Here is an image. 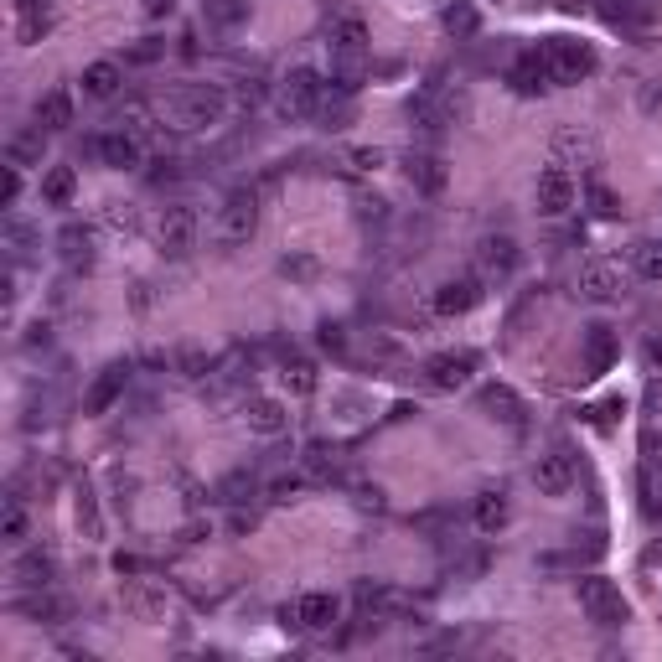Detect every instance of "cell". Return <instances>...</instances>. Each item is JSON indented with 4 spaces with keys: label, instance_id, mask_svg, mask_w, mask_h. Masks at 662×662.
Here are the masks:
<instances>
[{
    "label": "cell",
    "instance_id": "cell-34",
    "mask_svg": "<svg viewBox=\"0 0 662 662\" xmlns=\"http://www.w3.org/2000/svg\"><path fill=\"white\" fill-rule=\"evenodd\" d=\"M306 476H316V481H331V476H337V450H331V445H306Z\"/></svg>",
    "mask_w": 662,
    "mask_h": 662
},
{
    "label": "cell",
    "instance_id": "cell-2",
    "mask_svg": "<svg viewBox=\"0 0 662 662\" xmlns=\"http://www.w3.org/2000/svg\"><path fill=\"white\" fill-rule=\"evenodd\" d=\"M321 99H326V83H321V73H311V68H295L285 83H280V94H275V109L290 119H311L316 109H321Z\"/></svg>",
    "mask_w": 662,
    "mask_h": 662
},
{
    "label": "cell",
    "instance_id": "cell-17",
    "mask_svg": "<svg viewBox=\"0 0 662 662\" xmlns=\"http://www.w3.org/2000/svg\"><path fill=\"white\" fill-rule=\"evenodd\" d=\"M99 161L114 166V171L140 166V135H130V130H109V135L99 140Z\"/></svg>",
    "mask_w": 662,
    "mask_h": 662
},
{
    "label": "cell",
    "instance_id": "cell-22",
    "mask_svg": "<svg viewBox=\"0 0 662 662\" xmlns=\"http://www.w3.org/2000/svg\"><path fill=\"white\" fill-rule=\"evenodd\" d=\"M507 518H513V502H507L502 487H487V492L476 497V528H481V533L507 528Z\"/></svg>",
    "mask_w": 662,
    "mask_h": 662
},
{
    "label": "cell",
    "instance_id": "cell-33",
    "mask_svg": "<svg viewBox=\"0 0 662 662\" xmlns=\"http://www.w3.org/2000/svg\"><path fill=\"white\" fill-rule=\"evenodd\" d=\"M11 580H16V585H47V580H52V559H47V554H26V559H16Z\"/></svg>",
    "mask_w": 662,
    "mask_h": 662
},
{
    "label": "cell",
    "instance_id": "cell-56",
    "mask_svg": "<svg viewBox=\"0 0 662 662\" xmlns=\"http://www.w3.org/2000/svg\"><path fill=\"white\" fill-rule=\"evenodd\" d=\"M657 559H662V544H652V549H647V564H657Z\"/></svg>",
    "mask_w": 662,
    "mask_h": 662
},
{
    "label": "cell",
    "instance_id": "cell-15",
    "mask_svg": "<svg viewBox=\"0 0 662 662\" xmlns=\"http://www.w3.org/2000/svg\"><path fill=\"white\" fill-rule=\"evenodd\" d=\"M616 357H621L616 331H611V326H590V331H585V373H590V378L611 373V368H616Z\"/></svg>",
    "mask_w": 662,
    "mask_h": 662
},
{
    "label": "cell",
    "instance_id": "cell-54",
    "mask_svg": "<svg viewBox=\"0 0 662 662\" xmlns=\"http://www.w3.org/2000/svg\"><path fill=\"white\" fill-rule=\"evenodd\" d=\"M647 409H662V383H652V388H647Z\"/></svg>",
    "mask_w": 662,
    "mask_h": 662
},
{
    "label": "cell",
    "instance_id": "cell-48",
    "mask_svg": "<svg viewBox=\"0 0 662 662\" xmlns=\"http://www.w3.org/2000/svg\"><path fill=\"white\" fill-rule=\"evenodd\" d=\"M285 275H295V280H311V275H316V259H306V254H300V259H285Z\"/></svg>",
    "mask_w": 662,
    "mask_h": 662
},
{
    "label": "cell",
    "instance_id": "cell-39",
    "mask_svg": "<svg viewBox=\"0 0 662 662\" xmlns=\"http://www.w3.org/2000/svg\"><path fill=\"white\" fill-rule=\"evenodd\" d=\"M347 166H352V171H378V166H383V150H378V145H352V150H347Z\"/></svg>",
    "mask_w": 662,
    "mask_h": 662
},
{
    "label": "cell",
    "instance_id": "cell-24",
    "mask_svg": "<svg viewBox=\"0 0 662 662\" xmlns=\"http://www.w3.org/2000/svg\"><path fill=\"white\" fill-rule=\"evenodd\" d=\"M409 182L425 192V197H435V192H445V161L440 156H430V150H419V156H409Z\"/></svg>",
    "mask_w": 662,
    "mask_h": 662
},
{
    "label": "cell",
    "instance_id": "cell-14",
    "mask_svg": "<svg viewBox=\"0 0 662 662\" xmlns=\"http://www.w3.org/2000/svg\"><path fill=\"white\" fill-rule=\"evenodd\" d=\"M244 425H249L254 435H264V440H275V435H285V430H290V414H285V404H280V399L254 394V399H244Z\"/></svg>",
    "mask_w": 662,
    "mask_h": 662
},
{
    "label": "cell",
    "instance_id": "cell-55",
    "mask_svg": "<svg viewBox=\"0 0 662 662\" xmlns=\"http://www.w3.org/2000/svg\"><path fill=\"white\" fill-rule=\"evenodd\" d=\"M647 357H652V363H662V342H652V347H647Z\"/></svg>",
    "mask_w": 662,
    "mask_h": 662
},
{
    "label": "cell",
    "instance_id": "cell-58",
    "mask_svg": "<svg viewBox=\"0 0 662 662\" xmlns=\"http://www.w3.org/2000/svg\"><path fill=\"white\" fill-rule=\"evenodd\" d=\"M626 6H637V0H626Z\"/></svg>",
    "mask_w": 662,
    "mask_h": 662
},
{
    "label": "cell",
    "instance_id": "cell-12",
    "mask_svg": "<svg viewBox=\"0 0 662 662\" xmlns=\"http://www.w3.org/2000/svg\"><path fill=\"white\" fill-rule=\"evenodd\" d=\"M476 373V357L471 352H435L430 363H425V378L435 388H445V394H456V388H466Z\"/></svg>",
    "mask_w": 662,
    "mask_h": 662
},
{
    "label": "cell",
    "instance_id": "cell-46",
    "mask_svg": "<svg viewBox=\"0 0 662 662\" xmlns=\"http://www.w3.org/2000/svg\"><path fill=\"white\" fill-rule=\"evenodd\" d=\"M316 342H321L326 352H342V347H347V331H342L337 321H326V326H321V337H316Z\"/></svg>",
    "mask_w": 662,
    "mask_h": 662
},
{
    "label": "cell",
    "instance_id": "cell-42",
    "mask_svg": "<svg viewBox=\"0 0 662 662\" xmlns=\"http://www.w3.org/2000/svg\"><path fill=\"white\" fill-rule=\"evenodd\" d=\"M300 497V476H275L269 481V502H295Z\"/></svg>",
    "mask_w": 662,
    "mask_h": 662
},
{
    "label": "cell",
    "instance_id": "cell-11",
    "mask_svg": "<svg viewBox=\"0 0 662 662\" xmlns=\"http://www.w3.org/2000/svg\"><path fill=\"white\" fill-rule=\"evenodd\" d=\"M626 295V275L616 264H585L580 269V300H590V306H611V300Z\"/></svg>",
    "mask_w": 662,
    "mask_h": 662
},
{
    "label": "cell",
    "instance_id": "cell-31",
    "mask_svg": "<svg viewBox=\"0 0 662 662\" xmlns=\"http://www.w3.org/2000/svg\"><path fill=\"white\" fill-rule=\"evenodd\" d=\"M42 135H47V130L11 135V145H6V161H11V166H32V161H42Z\"/></svg>",
    "mask_w": 662,
    "mask_h": 662
},
{
    "label": "cell",
    "instance_id": "cell-10",
    "mask_svg": "<svg viewBox=\"0 0 662 662\" xmlns=\"http://www.w3.org/2000/svg\"><path fill=\"white\" fill-rule=\"evenodd\" d=\"M156 238H161V249L171 259H182L197 244V213H192V207H166L161 223H156Z\"/></svg>",
    "mask_w": 662,
    "mask_h": 662
},
{
    "label": "cell",
    "instance_id": "cell-47",
    "mask_svg": "<svg viewBox=\"0 0 662 662\" xmlns=\"http://www.w3.org/2000/svg\"><path fill=\"white\" fill-rule=\"evenodd\" d=\"M642 456H647V466L652 471H662V435L652 430V435H642Z\"/></svg>",
    "mask_w": 662,
    "mask_h": 662
},
{
    "label": "cell",
    "instance_id": "cell-23",
    "mask_svg": "<svg viewBox=\"0 0 662 662\" xmlns=\"http://www.w3.org/2000/svg\"><path fill=\"white\" fill-rule=\"evenodd\" d=\"M440 26L456 42H466V37H476L481 32V11H476V0H450V6L440 11Z\"/></svg>",
    "mask_w": 662,
    "mask_h": 662
},
{
    "label": "cell",
    "instance_id": "cell-8",
    "mask_svg": "<svg viewBox=\"0 0 662 662\" xmlns=\"http://www.w3.org/2000/svg\"><path fill=\"white\" fill-rule=\"evenodd\" d=\"M125 388H130V363H109L94 383H88V394H83V414H109L119 399H125Z\"/></svg>",
    "mask_w": 662,
    "mask_h": 662
},
{
    "label": "cell",
    "instance_id": "cell-26",
    "mask_svg": "<svg viewBox=\"0 0 662 662\" xmlns=\"http://www.w3.org/2000/svg\"><path fill=\"white\" fill-rule=\"evenodd\" d=\"M78 197V171L73 166H52L47 176H42V202L47 207H68Z\"/></svg>",
    "mask_w": 662,
    "mask_h": 662
},
{
    "label": "cell",
    "instance_id": "cell-38",
    "mask_svg": "<svg viewBox=\"0 0 662 662\" xmlns=\"http://www.w3.org/2000/svg\"><path fill=\"white\" fill-rule=\"evenodd\" d=\"M637 275L642 280H662V244H637Z\"/></svg>",
    "mask_w": 662,
    "mask_h": 662
},
{
    "label": "cell",
    "instance_id": "cell-13",
    "mask_svg": "<svg viewBox=\"0 0 662 662\" xmlns=\"http://www.w3.org/2000/svg\"><path fill=\"white\" fill-rule=\"evenodd\" d=\"M533 487L544 497H569V487H575V461L564 456V450H549V456L533 461Z\"/></svg>",
    "mask_w": 662,
    "mask_h": 662
},
{
    "label": "cell",
    "instance_id": "cell-29",
    "mask_svg": "<svg viewBox=\"0 0 662 662\" xmlns=\"http://www.w3.org/2000/svg\"><path fill=\"white\" fill-rule=\"evenodd\" d=\"M280 378H285V388L295 399H306V394H316V363L311 357H285V368H280Z\"/></svg>",
    "mask_w": 662,
    "mask_h": 662
},
{
    "label": "cell",
    "instance_id": "cell-20",
    "mask_svg": "<svg viewBox=\"0 0 662 662\" xmlns=\"http://www.w3.org/2000/svg\"><path fill=\"white\" fill-rule=\"evenodd\" d=\"M119 83H125V68L109 63V57H99V63L83 68V94H88V99H114Z\"/></svg>",
    "mask_w": 662,
    "mask_h": 662
},
{
    "label": "cell",
    "instance_id": "cell-36",
    "mask_svg": "<svg viewBox=\"0 0 662 662\" xmlns=\"http://www.w3.org/2000/svg\"><path fill=\"white\" fill-rule=\"evenodd\" d=\"M176 373H182V378H207V373H213V357H207L202 347H182V352H176Z\"/></svg>",
    "mask_w": 662,
    "mask_h": 662
},
{
    "label": "cell",
    "instance_id": "cell-45",
    "mask_svg": "<svg viewBox=\"0 0 662 662\" xmlns=\"http://www.w3.org/2000/svg\"><path fill=\"white\" fill-rule=\"evenodd\" d=\"M616 414H621V399H606V404H595V409H590V425L611 430V425H616Z\"/></svg>",
    "mask_w": 662,
    "mask_h": 662
},
{
    "label": "cell",
    "instance_id": "cell-49",
    "mask_svg": "<svg viewBox=\"0 0 662 662\" xmlns=\"http://www.w3.org/2000/svg\"><path fill=\"white\" fill-rule=\"evenodd\" d=\"M47 32V16H21V42H37Z\"/></svg>",
    "mask_w": 662,
    "mask_h": 662
},
{
    "label": "cell",
    "instance_id": "cell-3",
    "mask_svg": "<svg viewBox=\"0 0 662 662\" xmlns=\"http://www.w3.org/2000/svg\"><path fill=\"white\" fill-rule=\"evenodd\" d=\"M575 595H580V611H585L595 626H621V621L631 616L626 595H621L611 580H600V575H585V580L575 585Z\"/></svg>",
    "mask_w": 662,
    "mask_h": 662
},
{
    "label": "cell",
    "instance_id": "cell-18",
    "mask_svg": "<svg viewBox=\"0 0 662 662\" xmlns=\"http://www.w3.org/2000/svg\"><path fill=\"white\" fill-rule=\"evenodd\" d=\"M507 83H513L523 99L544 94V88H549V63H544V52H528V57H518V63H513V73H507Z\"/></svg>",
    "mask_w": 662,
    "mask_h": 662
},
{
    "label": "cell",
    "instance_id": "cell-6",
    "mask_svg": "<svg viewBox=\"0 0 662 662\" xmlns=\"http://www.w3.org/2000/svg\"><path fill=\"white\" fill-rule=\"evenodd\" d=\"M280 616H285V626H300V631H331V626H337V616H342V600L326 595V590H311V595L290 600Z\"/></svg>",
    "mask_w": 662,
    "mask_h": 662
},
{
    "label": "cell",
    "instance_id": "cell-53",
    "mask_svg": "<svg viewBox=\"0 0 662 662\" xmlns=\"http://www.w3.org/2000/svg\"><path fill=\"white\" fill-rule=\"evenodd\" d=\"M357 502H363V507H383V492L378 487H363V492H357Z\"/></svg>",
    "mask_w": 662,
    "mask_h": 662
},
{
    "label": "cell",
    "instance_id": "cell-50",
    "mask_svg": "<svg viewBox=\"0 0 662 662\" xmlns=\"http://www.w3.org/2000/svg\"><path fill=\"white\" fill-rule=\"evenodd\" d=\"M130 57H135V63H156V57H161V42H140Z\"/></svg>",
    "mask_w": 662,
    "mask_h": 662
},
{
    "label": "cell",
    "instance_id": "cell-1",
    "mask_svg": "<svg viewBox=\"0 0 662 662\" xmlns=\"http://www.w3.org/2000/svg\"><path fill=\"white\" fill-rule=\"evenodd\" d=\"M223 109H228V99L207 83L176 88V94H166V104H161V125L176 130V135H197V130H213L223 119Z\"/></svg>",
    "mask_w": 662,
    "mask_h": 662
},
{
    "label": "cell",
    "instance_id": "cell-40",
    "mask_svg": "<svg viewBox=\"0 0 662 662\" xmlns=\"http://www.w3.org/2000/svg\"><path fill=\"white\" fill-rule=\"evenodd\" d=\"M150 119H156V114H150L145 104H130L125 114H119V130H130V135H145V130H150Z\"/></svg>",
    "mask_w": 662,
    "mask_h": 662
},
{
    "label": "cell",
    "instance_id": "cell-5",
    "mask_svg": "<svg viewBox=\"0 0 662 662\" xmlns=\"http://www.w3.org/2000/svg\"><path fill=\"white\" fill-rule=\"evenodd\" d=\"M259 228V197L254 192H228L218 207V238L223 244H249Z\"/></svg>",
    "mask_w": 662,
    "mask_h": 662
},
{
    "label": "cell",
    "instance_id": "cell-37",
    "mask_svg": "<svg viewBox=\"0 0 662 662\" xmlns=\"http://www.w3.org/2000/svg\"><path fill=\"white\" fill-rule=\"evenodd\" d=\"M63 259H68L73 269H78V264L88 269V259H94V254H88V233H83V228H68V233H63Z\"/></svg>",
    "mask_w": 662,
    "mask_h": 662
},
{
    "label": "cell",
    "instance_id": "cell-51",
    "mask_svg": "<svg viewBox=\"0 0 662 662\" xmlns=\"http://www.w3.org/2000/svg\"><path fill=\"white\" fill-rule=\"evenodd\" d=\"M176 0H145V16H171Z\"/></svg>",
    "mask_w": 662,
    "mask_h": 662
},
{
    "label": "cell",
    "instance_id": "cell-44",
    "mask_svg": "<svg viewBox=\"0 0 662 662\" xmlns=\"http://www.w3.org/2000/svg\"><path fill=\"white\" fill-rule=\"evenodd\" d=\"M244 492H249V476H244V471L223 476V487H218V497H223V502H244Z\"/></svg>",
    "mask_w": 662,
    "mask_h": 662
},
{
    "label": "cell",
    "instance_id": "cell-19",
    "mask_svg": "<svg viewBox=\"0 0 662 662\" xmlns=\"http://www.w3.org/2000/svg\"><path fill=\"white\" fill-rule=\"evenodd\" d=\"M73 125V94L68 88H52V94L37 99V130L57 135V130H68Z\"/></svg>",
    "mask_w": 662,
    "mask_h": 662
},
{
    "label": "cell",
    "instance_id": "cell-57",
    "mask_svg": "<svg viewBox=\"0 0 662 662\" xmlns=\"http://www.w3.org/2000/svg\"><path fill=\"white\" fill-rule=\"evenodd\" d=\"M326 6H342V0H326Z\"/></svg>",
    "mask_w": 662,
    "mask_h": 662
},
{
    "label": "cell",
    "instance_id": "cell-43",
    "mask_svg": "<svg viewBox=\"0 0 662 662\" xmlns=\"http://www.w3.org/2000/svg\"><path fill=\"white\" fill-rule=\"evenodd\" d=\"M642 513L647 518H662V487H657L652 476H642Z\"/></svg>",
    "mask_w": 662,
    "mask_h": 662
},
{
    "label": "cell",
    "instance_id": "cell-30",
    "mask_svg": "<svg viewBox=\"0 0 662 662\" xmlns=\"http://www.w3.org/2000/svg\"><path fill=\"white\" fill-rule=\"evenodd\" d=\"M585 207H590V218H621V197L606 187V182H585Z\"/></svg>",
    "mask_w": 662,
    "mask_h": 662
},
{
    "label": "cell",
    "instance_id": "cell-27",
    "mask_svg": "<svg viewBox=\"0 0 662 662\" xmlns=\"http://www.w3.org/2000/svg\"><path fill=\"white\" fill-rule=\"evenodd\" d=\"M626 32L637 37V42H652V37H662V11L652 6V0H637V6H626Z\"/></svg>",
    "mask_w": 662,
    "mask_h": 662
},
{
    "label": "cell",
    "instance_id": "cell-9",
    "mask_svg": "<svg viewBox=\"0 0 662 662\" xmlns=\"http://www.w3.org/2000/svg\"><path fill=\"white\" fill-rule=\"evenodd\" d=\"M481 280L476 275H450V280H440L435 285V311L440 316H466V311H476L481 306Z\"/></svg>",
    "mask_w": 662,
    "mask_h": 662
},
{
    "label": "cell",
    "instance_id": "cell-21",
    "mask_svg": "<svg viewBox=\"0 0 662 662\" xmlns=\"http://www.w3.org/2000/svg\"><path fill=\"white\" fill-rule=\"evenodd\" d=\"M481 269H487L492 280H507L518 269V244L507 233H497V238H487V244H481Z\"/></svg>",
    "mask_w": 662,
    "mask_h": 662
},
{
    "label": "cell",
    "instance_id": "cell-7",
    "mask_svg": "<svg viewBox=\"0 0 662 662\" xmlns=\"http://www.w3.org/2000/svg\"><path fill=\"white\" fill-rule=\"evenodd\" d=\"M575 197H580V187H575V176H569V166H544L538 171V213L544 218H564L569 207H575Z\"/></svg>",
    "mask_w": 662,
    "mask_h": 662
},
{
    "label": "cell",
    "instance_id": "cell-52",
    "mask_svg": "<svg viewBox=\"0 0 662 662\" xmlns=\"http://www.w3.org/2000/svg\"><path fill=\"white\" fill-rule=\"evenodd\" d=\"M21 16H47V0H16Z\"/></svg>",
    "mask_w": 662,
    "mask_h": 662
},
{
    "label": "cell",
    "instance_id": "cell-32",
    "mask_svg": "<svg viewBox=\"0 0 662 662\" xmlns=\"http://www.w3.org/2000/svg\"><path fill=\"white\" fill-rule=\"evenodd\" d=\"M125 606H130L140 621H161V616H166V595H161V590H145V585H135V590L125 595Z\"/></svg>",
    "mask_w": 662,
    "mask_h": 662
},
{
    "label": "cell",
    "instance_id": "cell-28",
    "mask_svg": "<svg viewBox=\"0 0 662 662\" xmlns=\"http://www.w3.org/2000/svg\"><path fill=\"white\" fill-rule=\"evenodd\" d=\"M554 156L575 161V166H595V161H600V156H595V140L580 135V130H559V135H554Z\"/></svg>",
    "mask_w": 662,
    "mask_h": 662
},
{
    "label": "cell",
    "instance_id": "cell-25",
    "mask_svg": "<svg viewBox=\"0 0 662 662\" xmlns=\"http://www.w3.org/2000/svg\"><path fill=\"white\" fill-rule=\"evenodd\" d=\"M481 409L497 414L502 425H518V419H523V399L507 383H487V388H481Z\"/></svg>",
    "mask_w": 662,
    "mask_h": 662
},
{
    "label": "cell",
    "instance_id": "cell-41",
    "mask_svg": "<svg viewBox=\"0 0 662 662\" xmlns=\"http://www.w3.org/2000/svg\"><path fill=\"white\" fill-rule=\"evenodd\" d=\"M16 197H21V166L6 161V176H0V207H11Z\"/></svg>",
    "mask_w": 662,
    "mask_h": 662
},
{
    "label": "cell",
    "instance_id": "cell-35",
    "mask_svg": "<svg viewBox=\"0 0 662 662\" xmlns=\"http://www.w3.org/2000/svg\"><path fill=\"white\" fill-rule=\"evenodd\" d=\"M26 528H32V523H26V507L11 497L6 513H0V538H6V544H26Z\"/></svg>",
    "mask_w": 662,
    "mask_h": 662
},
{
    "label": "cell",
    "instance_id": "cell-4",
    "mask_svg": "<svg viewBox=\"0 0 662 662\" xmlns=\"http://www.w3.org/2000/svg\"><path fill=\"white\" fill-rule=\"evenodd\" d=\"M544 63H549V83H585L595 73V52L575 37H554L544 47Z\"/></svg>",
    "mask_w": 662,
    "mask_h": 662
},
{
    "label": "cell",
    "instance_id": "cell-16",
    "mask_svg": "<svg viewBox=\"0 0 662 662\" xmlns=\"http://www.w3.org/2000/svg\"><path fill=\"white\" fill-rule=\"evenodd\" d=\"M326 42H331V57H363L368 52V21L363 16H337Z\"/></svg>",
    "mask_w": 662,
    "mask_h": 662
}]
</instances>
